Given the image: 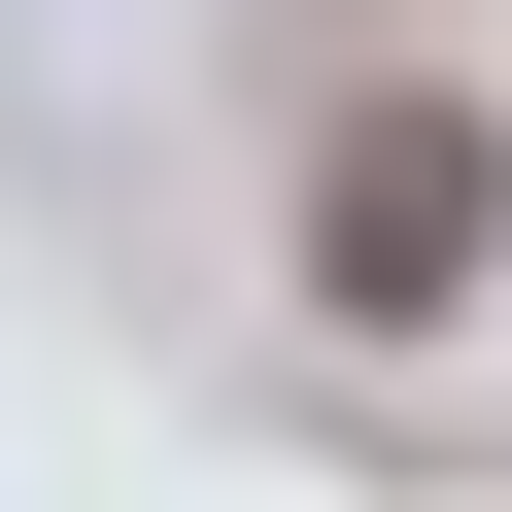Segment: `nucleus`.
Listing matches in <instances>:
<instances>
[{
	"label": "nucleus",
	"mask_w": 512,
	"mask_h": 512,
	"mask_svg": "<svg viewBox=\"0 0 512 512\" xmlns=\"http://www.w3.org/2000/svg\"><path fill=\"white\" fill-rule=\"evenodd\" d=\"M478 239H512V137H478V103H342V171H308V308L410 342V308H478Z\"/></svg>",
	"instance_id": "obj_1"
}]
</instances>
